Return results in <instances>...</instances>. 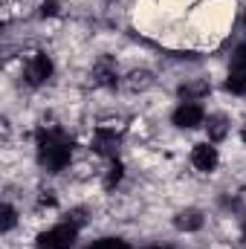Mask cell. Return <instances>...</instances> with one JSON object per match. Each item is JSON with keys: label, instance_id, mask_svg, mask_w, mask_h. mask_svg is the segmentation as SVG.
Instances as JSON below:
<instances>
[{"label": "cell", "instance_id": "1", "mask_svg": "<svg viewBox=\"0 0 246 249\" xmlns=\"http://www.w3.org/2000/svg\"><path fill=\"white\" fill-rule=\"evenodd\" d=\"M38 157L50 171H61L70 165L72 157V142L61 130H41L38 133Z\"/></svg>", "mask_w": 246, "mask_h": 249}, {"label": "cell", "instance_id": "2", "mask_svg": "<svg viewBox=\"0 0 246 249\" xmlns=\"http://www.w3.org/2000/svg\"><path fill=\"white\" fill-rule=\"evenodd\" d=\"M75 235H78L75 223H58L38 238V249H70L75 244Z\"/></svg>", "mask_w": 246, "mask_h": 249}, {"label": "cell", "instance_id": "3", "mask_svg": "<svg viewBox=\"0 0 246 249\" xmlns=\"http://www.w3.org/2000/svg\"><path fill=\"white\" fill-rule=\"evenodd\" d=\"M53 75V61L44 55V53H38L32 61L26 64V81L32 84V87H38V84H44L47 78Z\"/></svg>", "mask_w": 246, "mask_h": 249}, {"label": "cell", "instance_id": "4", "mask_svg": "<svg viewBox=\"0 0 246 249\" xmlns=\"http://www.w3.org/2000/svg\"><path fill=\"white\" fill-rule=\"evenodd\" d=\"M174 124L177 127H197V124H203V107L197 102H183L174 110Z\"/></svg>", "mask_w": 246, "mask_h": 249}, {"label": "cell", "instance_id": "5", "mask_svg": "<svg viewBox=\"0 0 246 249\" xmlns=\"http://www.w3.org/2000/svg\"><path fill=\"white\" fill-rule=\"evenodd\" d=\"M191 162H194L200 171H214V165H217V148H211L209 142L194 145V151H191Z\"/></svg>", "mask_w": 246, "mask_h": 249}, {"label": "cell", "instance_id": "6", "mask_svg": "<svg viewBox=\"0 0 246 249\" xmlns=\"http://www.w3.org/2000/svg\"><path fill=\"white\" fill-rule=\"evenodd\" d=\"M116 145H119V136H116V130H107V127H102L93 139V148L105 157H116Z\"/></svg>", "mask_w": 246, "mask_h": 249}, {"label": "cell", "instance_id": "7", "mask_svg": "<svg viewBox=\"0 0 246 249\" xmlns=\"http://www.w3.org/2000/svg\"><path fill=\"white\" fill-rule=\"evenodd\" d=\"M177 229H185V232H194V229H200L203 226V214L197 212V209H185V212H180L177 214Z\"/></svg>", "mask_w": 246, "mask_h": 249}, {"label": "cell", "instance_id": "8", "mask_svg": "<svg viewBox=\"0 0 246 249\" xmlns=\"http://www.w3.org/2000/svg\"><path fill=\"white\" fill-rule=\"evenodd\" d=\"M226 90L229 93H238V96H246V70H229Z\"/></svg>", "mask_w": 246, "mask_h": 249}, {"label": "cell", "instance_id": "9", "mask_svg": "<svg viewBox=\"0 0 246 249\" xmlns=\"http://www.w3.org/2000/svg\"><path fill=\"white\" fill-rule=\"evenodd\" d=\"M96 81L105 84V87H113V84H116V70H113L110 58L99 61V67H96Z\"/></svg>", "mask_w": 246, "mask_h": 249}, {"label": "cell", "instance_id": "10", "mask_svg": "<svg viewBox=\"0 0 246 249\" xmlns=\"http://www.w3.org/2000/svg\"><path fill=\"white\" fill-rule=\"evenodd\" d=\"M206 127H209V139H211V142L223 139L226 130H229V127H226V116H209V124H206Z\"/></svg>", "mask_w": 246, "mask_h": 249}, {"label": "cell", "instance_id": "11", "mask_svg": "<svg viewBox=\"0 0 246 249\" xmlns=\"http://www.w3.org/2000/svg\"><path fill=\"white\" fill-rule=\"evenodd\" d=\"M203 93H209V84H206V81H194V84H183V87H180V96H183L185 102H194V99L203 96Z\"/></svg>", "mask_w": 246, "mask_h": 249}, {"label": "cell", "instance_id": "12", "mask_svg": "<svg viewBox=\"0 0 246 249\" xmlns=\"http://www.w3.org/2000/svg\"><path fill=\"white\" fill-rule=\"evenodd\" d=\"M127 87H130V90H145V87H151V75H148V72H130Z\"/></svg>", "mask_w": 246, "mask_h": 249}, {"label": "cell", "instance_id": "13", "mask_svg": "<svg viewBox=\"0 0 246 249\" xmlns=\"http://www.w3.org/2000/svg\"><path fill=\"white\" fill-rule=\"evenodd\" d=\"M90 249H130L124 241H119V238H105V241H99V244H93Z\"/></svg>", "mask_w": 246, "mask_h": 249}, {"label": "cell", "instance_id": "14", "mask_svg": "<svg viewBox=\"0 0 246 249\" xmlns=\"http://www.w3.org/2000/svg\"><path fill=\"white\" fill-rule=\"evenodd\" d=\"M232 70H246V44L238 47V53H235V58H232Z\"/></svg>", "mask_w": 246, "mask_h": 249}, {"label": "cell", "instance_id": "15", "mask_svg": "<svg viewBox=\"0 0 246 249\" xmlns=\"http://www.w3.org/2000/svg\"><path fill=\"white\" fill-rule=\"evenodd\" d=\"M119 180H122V165H119V162H113V168H110V174H107L105 186H107V188H113L116 183H119Z\"/></svg>", "mask_w": 246, "mask_h": 249}, {"label": "cell", "instance_id": "16", "mask_svg": "<svg viewBox=\"0 0 246 249\" xmlns=\"http://www.w3.org/2000/svg\"><path fill=\"white\" fill-rule=\"evenodd\" d=\"M12 226H15V209H12V206H3V226H0V229L9 232Z\"/></svg>", "mask_w": 246, "mask_h": 249}, {"label": "cell", "instance_id": "17", "mask_svg": "<svg viewBox=\"0 0 246 249\" xmlns=\"http://www.w3.org/2000/svg\"><path fill=\"white\" fill-rule=\"evenodd\" d=\"M44 15H55L58 9H55V0H50V3H44V9H41Z\"/></svg>", "mask_w": 246, "mask_h": 249}, {"label": "cell", "instance_id": "18", "mask_svg": "<svg viewBox=\"0 0 246 249\" xmlns=\"http://www.w3.org/2000/svg\"><path fill=\"white\" fill-rule=\"evenodd\" d=\"M244 238H246V220H244Z\"/></svg>", "mask_w": 246, "mask_h": 249}, {"label": "cell", "instance_id": "19", "mask_svg": "<svg viewBox=\"0 0 246 249\" xmlns=\"http://www.w3.org/2000/svg\"><path fill=\"white\" fill-rule=\"evenodd\" d=\"M244 142H246V124H244Z\"/></svg>", "mask_w": 246, "mask_h": 249}, {"label": "cell", "instance_id": "20", "mask_svg": "<svg viewBox=\"0 0 246 249\" xmlns=\"http://www.w3.org/2000/svg\"><path fill=\"white\" fill-rule=\"evenodd\" d=\"M151 249H162V247H151Z\"/></svg>", "mask_w": 246, "mask_h": 249}]
</instances>
